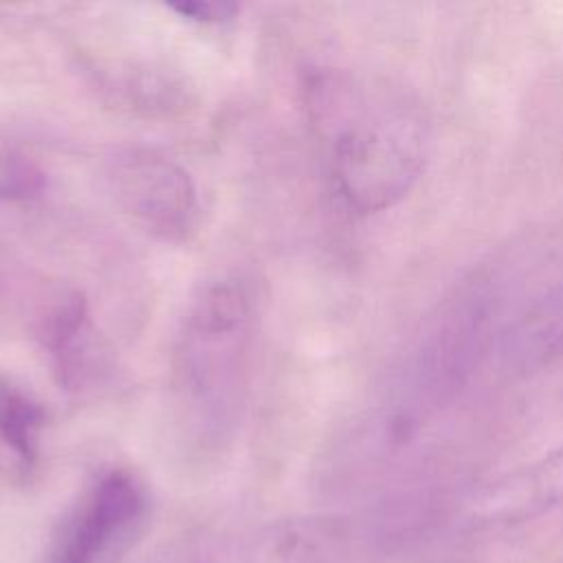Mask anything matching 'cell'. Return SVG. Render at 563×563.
I'll return each instance as SVG.
<instances>
[{
    "instance_id": "obj_6",
    "label": "cell",
    "mask_w": 563,
    "mask_h": 563,
    "mask_svg": "<svg viewBox=\"0 0 563 563\" xmlns=\"http://www.w3.org/2000/svg\"><path fill=\"white\" fill-rule=\"evenodd\" d=\"M563 354V288L532 306L506 334L501 356L510 369L532 372Z\"/></svg>"
},
{
    "instance_id": "obj_3",
    "label": "cell",
    "mask_w": 563,
    "mask_h": 563,
    "mask_svg": "<svg viewBox=\"0 0 563 563\" xmlns=\"http://www.w3.org/2000/svg\"><path fill=\"white\" fill-rule=\"evenodd\" d=\"M119 207L147 233L180 242L194 229L198 194L191 176L172 158L147 147H123L106 169Z\"/></svg>"
},
{
    "instance_id": "obj_7",
    "label": "cell",
    "mask_w": 563,
    "mask_h": 563,
    "mask_svg": "<svg viewBox=\"0 0 563 563\" xmlns=\"http://www.w3.org/2000/svg\"><path fill=\"white\" fill-rule=\"evenodd\" d=\"M44 413L22 391L4 385L0 394V438L24 460L37 451Z\"/></svg>"
},
{
    "instance_id": "obj_8",
    "label": "cell",
    "mask_w": 563,
    "mask_h": 563,
    "mask_svg": "<svg viewBox=\"0 0 563 563\" xmlns=\"http://www.w3.org/2000/svg\"><path fill=\"white\" fill-rule=\"evenodd\" d=\"M169 9L176 11L178 15H185L187 20H196V22H224L238 13V4L211 2V0L178 2V4H169Z\"/></svg>"
},
{
    "instance_id": "obj_4",
    "label": "cell",
    "mask_w": 563,
    "mask_h": 563,
    "mask_svg": "<svg viewBox=\"0 0 563 563\" xmlns=\"http://www.w3.org/2000/svg\"><path fill=\"white\" fill-rule=\"evenodd\" d=\"M141 510L143 493L139 484L128 473H108L84 504L57 563H95Z\"/></svg>"
},
{
    "instance_id": "obj_2",
    "label": "cell",
    "mask_w": 563,
    "mask_h": 563,
    "mask_svg": "<svg viewBox=\"0 0 563 563\" xmlns=\"http://www.w3.org/2000/svg\"><path fill=\"white\" fill-rule=\"evenodd\" d=\"M255 303L240 279L207 284L191 301L174 354V389L183 420L202 438L233 427L244 402Z\"/></svg>"
},
{
    "instance_id": "obj_5",
    "label": "cell",
    "mask_w": 563,
    "mask_h": 563,
    "mask_svg": "<svg viewBox=\"0 0 563 563\" xmlns=\"http://www.w3.org/2000/svg\"><path fill=\"white\" fill-rule=\"evenodd\" d=\"M44 343L51 352L57 380L66 389H79L97 376V367H101V347L95 339L86 303L77 295L66 299L53 312L46 323Z\"/></svg>"
},
{
    "instance_id": "obj_1",
    "label": "cell",
    "mask_w": 563,
    "mask_h": 563,
    "mask_svg": "<svg viewBox=\"0 0 563 563\" xmlns=\"http://www.w3.org/2000/svg\"><path fill=\"white\" fill-rule=\"evenodd\" d=\"M310 92L330 178L345 205L374 213L402 200L429 150L420 108L398 88L350 75H323Z\"/></svg>"
}]
</instances>
